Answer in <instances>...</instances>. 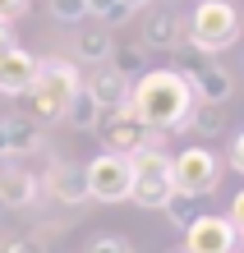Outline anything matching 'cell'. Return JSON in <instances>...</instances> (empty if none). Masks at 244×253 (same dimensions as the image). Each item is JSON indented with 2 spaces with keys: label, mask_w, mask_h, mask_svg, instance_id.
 Wrapping results in <instances>:
<instances>
[{
  "label": "cell",
  "mask_w": 244,
  "mask_h": 253,
  "mask_svg": "<svg viewBox=\"0 0 244 253\" xmlns=\"http://www.w3.org/2000/svg\"><path fill=\"white\" fill-rule=\"evenodd\" d=\"M194 101L198 97H194V87H189V79L180 69H147L143 79H134V92H129L134 115L157 133L185 129Z\"/></svg>",
  "instance_id": "cell-1"
},
{
  "label": "cell",
  "mask_w": 244,
  "mask_h": 253,
  "mask_svg": "<svg viewBox=\"0 0 244 253\" xmlns=\"http://www.w3.org/2000/svg\"><path fill=\"white\" fill-rule=\"evenodd\" d=\"M79 87H83L79 60H69V55H47V60H37V79L23 92L28 97V120H33V125L65 120V106L74 101Z\"/></svg>",
  "instance_id": "cell-2"
},
{
  "label": "cell",
  "mask_w": 244,
  "mask_h": 253,
  "mask_svg": "<svg viewBox=\"0 0 244 253\" xmlns=\"http://www.w3.org/2000/svg\"><path fill=\"white\" fill-rule=\"evenodd\" d=\"M185 42L203 55H217L240 42V9L235 0H198V9L185 23Z\"/></svg>",
  "instance_id": "cell-3"
},
{
  "label": "cell",
  "mask_w": 244,
  "mask_h": 253,
  "mask_svg": "<svg viewBox=\"0 0 244 253\" xmlns=\"http://www.w3.org/2000/svg\"><path fill=\"white\" fill-rule=\"evenodd\" d=\"M129 170H134V189H129V198L139 203V207H157L161 212V203L171 198V152L166 147H139V152L129 157Z\"/></svg>",
  "instance_id": "cell-4"
},
{
  "label": "cell",
  "mask_w": 244,
  "mask_h": 253,
  "mask_svg": "<svg viewBox=\"0 0 244 253\" xmlns=\"http://www.w3.org/2000/svg\"><path fill=\"white\" fill-rule=\"evenodd\" d=\"M93 133H101L106 152H115V157H134L139 147H161V133H157V129H147L139 115H134V106L101 111V120H97Z\"/></svg>",
  "instance_id": "cell-5"
},
{
  "label": "cell",
  "mask_w": 244,
  "mask_h": 253,
  "mask_svg": "<svg viewBox=\"0 0 244 253\" xmlns=\"http://www.w3.org/2000/svg\"><path fill=\"white\" fill-rule=\"evenodd\" d=\"M221 184V161L212 147H185V152L171 157V189L175 193H194V198H207Z\"/></svg>",
  "instance_id": "cell-6"
},
{
  "label": "cell",
  "mask_w": 244,
  "mask_h": 253,
  "mask_svg": "<svg viewBox=\"0 0 244 253\" xmlns=\"http://www.w3.org/2000/svg\"><path fill=\"white\" fill-rule=\"evenodd\" d=\"M88 175V198L97 203H129V189H134V170H129V157H115V152H101L83 166Z\"/></svg>",
  "instance_id": "cell-7"
},
{
  "label": "cell",
  "mask_w": 244,
  "mask_h": 253,
  "mask_svg": "<svg viewBox=\"0 0 244 253\" xmlns=\"http://www.w3.org/2000/svg\"><path fill=\"white\" fill-rule=\"evenodd\" d=\"M198 60L189 65V87H194V97L198 101H212V106H226L231 101V92H235V79L226 74V65H217L212 55H203V51H194Z\"/></svg>",
  "instance_id": "cell-8"
},
{
  "label": "cell",
  "mask_w": 244,
  "mask_h": 253,
  "mask_svg": "<svg viewBox=\"0 0 244 253\" xmlns=\"http://www.w3.org/2000/svg\"><path fill=\"white\" fill-rule=\"evenodd\" d=\"M185 249L189 253H235L240 249V230L226 216H198L194 226L185 230Z\"/></svg>",
  "instance_id": "cell-9"
},
{
  "label": "cell",
  "mask_w": 244,
  "mask_h": 253,
  "mask_svg": "<svg viewBox=\"0 0 244 253\" xmlns=\"http://www.w3.org/2000/svg\"><path fill=\"white\" fill-rule=\"evenodd\" d=\"M143 46L147 51H180V46H185V19H180L171 5L147 9V19H143Z\"/></svg>",
  "instance_id": "cell-10"
},
{
  "label": "cell",
  "mask_w": 244,
  "mask_h": 253,
  "mask_svg": "<svg viewBox=\"0 0 244 253\" xmlns=\"http://www.w3.org/2000/svg\"><path fill=\"white\" fill-rule=\"evenodd\" d=\"M0 198H5V207L28 212V207L42 198V175H33L28 166H19V161H5V166H0Z\"/></svg>",
  "instance_id": "cell-11"
},
{
  "label": "cell",
  "mask_w": 244,
  "mask_h": 253,
  "mask_svg": "<svg viewBox=\"0 0 244 253\" xmlns=\"http://www.w3.org/2000/svg\"><path fill=\"white\" fill-rule=\"evenodd\" d=\"M37 79V55L23 46L0 51V97H23Z\"/></svg>",
  "instance_id": "cell-12"
},
{
  "label": "cell",
  "mask_w": 244,
  "mask_h": 253,
  "mask_svg": "<svg viewBox=\"0 0 244 253\" xmlns=\"http://www.w3.org/2000/svg\"><path fill=\"white\" fill-rule=\"evenodd\" d=\"M47 180V193L55 203H65V207H83L88 203V175L83 166H74V161H51V170L42 175Z\"/></svg>",
  "instance_id": "cell-13"
},
{
  "label": "cell",
  "mask_w": 244,
  "mask_h": 253,
  "mask_svg": "<svg viewBox=\"0 0 244 253\" xmlns=\"http://www.w3.org/2000/svg\"><path fill=\"white\" fill-rule=\"evenodd\" d=\"M42 147V125H33L28 115H0V161L28 157Z\"/></svg>",
  "instance_id": "cell-14"
},
{
  "label": "cell",
  "mask_w": 244,
  "mask_h": 253,
  "mask_svg": "<svg viewBox=\"0 0 244 253\" xmlns=\"http://www.w3.org/2000/svg\"><path fill=\"white\" fill-rule=\"evenodd\" d=\"M83 92L93 97L101 111H120V106H129V92H134V83H129L120 69H111V65H97V69H93V79L83 83Z\"/></svg>",
  "instance_id": "cell-15"
},
{
  "label": "cell",
  "mask_w": 244,
  "mask_h": 253,
  "mask_svg": "<svg viewBox=\"0 0 244 253\" xmlns=\"http://www.w3.org/2000/svg\"><path fill=\"white\" fill-rule=\"evenodd\" d=\"M111 51H115V37L106 33V23L93 28V33H79V37H74V55H79L83 65H106V60H111Z\"/></svg>",
  "instance_id": "cell-16"
},
{
  "label": "cell",
  "mask_w": 244,
  "mask_h": 253,
  "mask_svg": "<svg viewBox=\"0 0 244 253\" xmlns=\"http://www.w3.org/2000/svg\"><path fill=\"white\" fill-rule=\"evenodd\" d=\"M166 221H171L175 230H189L198 216H203V198H194V193H171V198L161 203Z\"/></svg>",
  "instance_id": "cell-17"
},
{
  "label": "cell",
  "mask_w": 244,
  "mask_h": 253,
  "mask_svg": "<svg viewBox=\"0 0 244 253\" xmlns=\"http://www.w3.org/2000/svg\"><path fill=\"white\" fill-rule=\"evenodd\" d=\"M97 120H101V106L79 87V92H74V101L65 106V125H69V129H79V133H93Z\"/></svg>",
  "instance_id": "cell-18"
},
{
  "label": "cell",
  "mask_w": 244,
  "mask_h": 253,
  "mask_svg": "<svg viewBox=\"0 0 244 253\" xmlns=\"http://www.w3.org/2000/svg\"><path fill=\"white\" fill-rule=\"evenodd\" d=\"M106 65H111V69H120V74H125V79L134 83V79H143V74H147V46H143V42H129V46H115Z\"/></svg>",
  "instance_id": "cell-19"
},
{
  "label": "cell",
  "mask_w": 244,
  "mask_h": 253,
  "mask_svg": "<svg viewBox=\"0 0 244 253\" xmlns=\"http://www.w3.org/2000/svg\"><path fill=\"white\" fill-rule=\"evenodd\" d=\"M194 133H203V138H217V133L226 129V106H212V101H194V111H189V125Z\"/></svg>",
  "instance_id": "cell-20"
},
{
  "label": "cell",
  "mask_w": 244,
  "mask_h": 253,
  "mask_svg": "<svg viewBox=\"0 0 244 253\" xmlns=\"http://www.w3.org/2000/svg\"><path fill=\"white\" fill-rule=\"evenodd\" d=\"M51 19L55 23H74L79 28L88 19V0H51Z\"/></svg>",
  "instance_id": "cell-21"
},
{
  "label": "cell",
  "mask_w": 244,
  "mask_h": 253,
  "mask_svg": "<svg viewBox=\"0 0 244 253\" xmlns=\"http://www.w3.org/2000/svg\"><path fill=\"white\" fill-rule=\"evenodd\" d=\"M88 14H93V19H101L106 28H111V23H125V19H129V9L120 5V0H88Z\"/></svg>",
  "instance_id": "cell-22"
},
{
  "label": "cell",
  "mask_w": 244,
  "mask_h": 253,
  "mask_svg": "<svg viewBox=\"0 0 244 253\" xmlns=\"http://www.w3.org/2000/svg\"><path fill=\"white\" fill-rule=\"evenodd\" d=\"M0 253H47L42 235H14V240H0Z\"/></svg>",
  "instance_id": "cell-23"
},
{
  "label": "cell",
  "mask_w": 244,
  "mask_h": 253,
  "mask_svg": "<svg viewBox=\"0 0 244 253\" xmlns=\"http://www.w3.org/2000/svg\"><path fill=\"white\" fill-rule=\"evenodd\" d=\"M88 253H134V244L125 240V235H111V230H106V235H97V240L88 244Z\"/></svg>",
  "instance_id": "cell-24"
},
{
  "label": "cell",
  "mask_w": 244,
  "mask_h": 253,
  "mask_svg": "<svg viewBox=\"0 0 244 253\" xmlns=\"http://www.w3.org/2000/svg\"><path fill=\"white\" fill-rule=\"evenodd\" d=\"M226 221H231V226L244 235V189H240L235 198H231V212H226Z\"/></svg>",
  "instance_id": "cell-25"
},
{
  "label": "cell",
  "mask_w": 244,
  "mask_h": 253,
  "mask_svg": "<svg viewBox=\"0 0 244 253\" xmlns=\"http://www.w3.org/2000/svg\"><path fill=\"white\" fill-rule=\"evenodd\" d=\"M226 161H231V170L244 175V133H235V138H231V152H226Z\"/></svg>",
  "instance_id": "cell-26"
},
{
  "label": "cell",
  "mask_w": 244,
  "mask_h": 253,
  "mask_svg": "<svg viewBox=\"0 0 244 253\" xmlns=\"http://www.w3.org/2000/svg\"><path fill=\"white\" fill-rule=\"evenodd\" d=\"M23 9H28V0H0V19H5V23H14Z\"/></svg>",
  "instance_id": "cell-27"
},
{
  "label": "cell",
  "mask_w": 244,
  "mask_h": 253,
  "mask_svg": "<svg viewBox=\"0 0 244 253\" xmlns=\"http://www.w3.org/2000/svg\"><path fill=\"white\" fill-rule=\"evenodd\" d=\"M9 46H14V23L0 19V51H9Z\"/></svg>",
  "instance_id": "cell-28"
},
{
  "label": "cell",
  "mask_w": 244,
  "mask_h": 253,
  "mask_svg": "<svg viewBox=\"0 0 244 253\" xmlns=\"http://www.w3.org/2000/svg\"><path fill=\"white\" fill-rule=\"evenodd\" d=\"M120 5H125L129 14H139V9H147V5H152V0H120Z\"/></svg>",
  "instance_id": "cell-29"
},
{
  "label": "cell",
  "mask_w": 244,
  "mask_h": 253,
  "mask_svg": "<svg viewBox=\"0 0 244 253\" xmlns=\"http://www.w3.org/2000/svg\"><path fill=\"white\" fill-rule=\"evenodd\" d=\"M166 253H189V249H185V244H180V249H166Z\"/></svg>",
  "instance_id": "cell-30"
},
{
  "label": "cell",
  "mask_w": 244,
  "mask_h": 253,
  "mask_svg": "<svg viewBox=\"0 0 244 253\" xmlns=\"http://www.w3.org/2000/svg\"><path fill=\"white\" fill-rule=\"evenodd\" d=\"M0 212H5V198H0Z\"/></svg>",
  "instance_id": "cell-31"
},
{
  "label": "cell",
  "mask_w": 244,
  "mask_h": 253,
  "mask_svg": "<svg viewBox=\"0 0 244 253\" xmlns=\"http://www.w3.org/2000/svg\"><path fill=\"white\" fill-rule=\"evenodd\" d=\"M166 5H175V0H166Z\"/></svg>",
  "instance_id": "cell-32"
}]
</instances>
